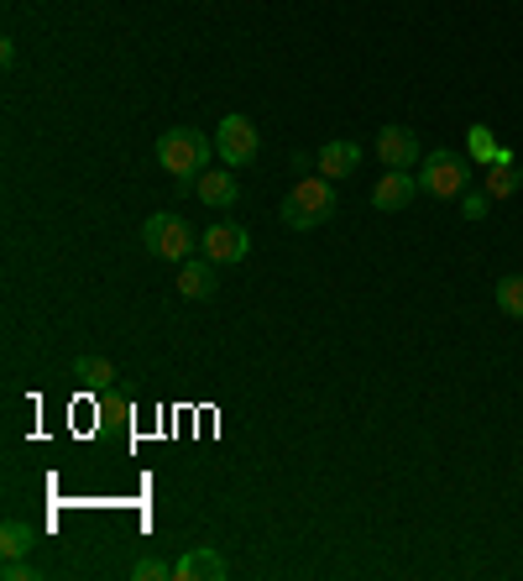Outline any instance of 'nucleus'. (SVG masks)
<instances>
[{"label": "nucleus", "mask_w": 523, "mask_h": 581, "mask_svg": "<svg viewBox=\"0 0 523 581\" xmlns=\"http://www.w3.org/2000/svg\"><path fill=\"white\" fill-rule=\"evenodd\" d=\"M194 194L210 205V210H231L241 199V184L231 178V169H205L199 178H194Z\"/></svg>", "instance_id": "obj_10"}, {"label": "nucleus", "mask_w": 523, "mask_h": 581, "mask_svg": "<svg viewBox=\"0 0 523 581\" xmlns=\"http://www.w3.org/2000/svg\"><path fill=\"white\" fill-rule=\"evenodd\" d=\"M492 299H498V310L508 319H523V272H508V278H498Z\"/></svg>", "instance_id": "obj_16"}, {"label": "nucleus", "mask_w": 523, "mask_h": 581, "mask_svg": "<svg viewBox=\"0 0 523 581\" xmlns=\"http://www.w3.org/2000/svg\"><path fill=\"white\" fill-rule=\"evenodd\" d=\"M519 189H523L519 163H492V169H487V194H492V199H513Z\"/></svg>", "instance_id": "obj_15"}, {"label": "nucleus", "mask_w": 523, "mask_h": 581, "mask_svg": "<svg viewBox=\"0 0 523 581\" xmlns=\"http://www.w3.org/2000/svg\"><path fill=\"white\" fill-rule=\"evenodd\" d=\"M330 216H335V178H325V173L299 178L288 189L283 210H278V220H283L288 231H314V225H325Z\"/></svg>", "instance_id": "obj_2"}, {"label": "nucleus", "mask_w": 523, "mask_h": 581, "mask_svg": "<svg viewBox=\"0 0 523 581\" xmlns=\"http://www.w3.org/2000/svg\"><path fill=\"white\" fill-rule=\"evenodd\" d=\"M142 246L158 257V263H189L199 236H194V225L184 216H173V210H158V216L142 220Z\"/></svg>", "instance_id": "obj_3"}, {"label": "nucleus", "mask_w": 523, "mask_h": 581, "mask_svg": "<svg viewBox=\"0 0 523 581\" xmlns=\"http://www.w3.org/2000/svg\"><path fill=\"white\" fill-rule=\"evenodd\" d=\"M32 545H37V534L26 530V524H16V519L0 530V556H5V560H26V556H32Z\"/></svg>", "instance_id": "obj_14"}, {"label": "nucleus", "mask_w": 523, "mask_h": 581, "mask_svg": "<svg viewBox=\"0 0 523 581\" xmlns=\"http://www.w3.org/2000/svg\"><path fill=\"white\" fill-rule=\"evenodd\" d=\"M173 577L178 581H225L231 577V566H225V556H220L214 545H194L189 556L173 566Z\"/></svg>", "instance_id": "obj_9"}, {"label": "nucleus", "mask_w": 523, "mask_h": 581, "mask_svg": "<svg viewBox=\"0 0 523 581\" xmlns=\"http://www.w3.org/2000/svg\"><path fill=\"white\" fill-rule=\"evenodd\" d=\"M214 267H220V263H210V257H205V263H199V257L178 263V293H184V299H194V304L214 299V289H220V283H214Z\"/></svg>", "instance_id": "obj_11"}, {"label": "nucleus", "mask_w": 523, "mask_h": 581, "mask_svg": "<svg viewBox=\"0 0 523 581\" xmlns=\"http://www.w3.org/2000/svg\"><path fill=\"white\" fill-rule=\"evenodd\" d=\"M210 152L214 142L205 131H194V126H167L158 137V163L178 178V189H194V178L210 169Z\"/></svg>", "instance_id": "obj_1"}, {"label": "nucleus", "mask_w": 523, "mask_h": 581, "mask_svg": "<svg viewBox=\"0 0 523 581\" xmlns=\"http://www.w3.org/2000/svg\"><path fill=\"white\" fill-rule=\"evenodd\" d=\"M167 577H173V566L163 556H142L131 566V581H167Z\"/></svg>", "instance_id": "obj_18"}, {"label": "nucleus", "mask_w": 523, "mask_h": 581, "mask_svg": "<svg viewBox=\"0 0 523 581\" xmlns=\"http://www.w3.org/2000/svg\"><path fill=\"white\" fill-rule=\"evenodd\" d=\"M419 194V173L408 169H387L382 173V184L372 189V210H382V216H393V210H408V199Z\"/></svg>", "instance_id": "obj_7"}, {"label": "nucleus", "mask_w": 523, "mask_h": 581, "mask_svg": "<svg viewBox=\"0 0 523 581\" xmlns=\"http://www.w3.org/2000/svg\"><path fill=\"white\" fill-rule=\"evenodd\" d=\"M492 210V194H461V216L466 220H487Z\"/></svg>", "instance_id": "obj_19"}, {"label": "nucleus", "mask_w": 523, "mask_h": 581, "mask_svg": "<svg viewBox=\"0 0 523 581\" xmlns=\"http://www.w3.org/2000/svg\"><path fill=\"white\" fill-rule=\"evenodd\" d=\"M377 158H382V169H419V137L408 126H382Z\"/></svg>", "instance_id": "obj_8"}, {"label": "nucleus", "mask_w": 523, "mask_h": 581, "mask_svg": "<svg viewBox=\"0 0 523 581\" xmlns=\"http://www.w3.org/2000/svg\"><path fill=\"white\" fill-rule=\"evenodd\" d=\"M314 163H319L325 178H351L357 163H361V147L357 142H325L319 152H314Z\"/></svg>", "instance_id": "obj_12"}, {"label": "nucleus", "mask_w": 523, "mask_h": 581, "mask_svg": "<svg viewBox=\"0 0 523 581\" xmlns=\"http://www.w3.org/2000/svg\"><path fill=\"white\" fill-rule=\"evenodd\" d=\"M466 184H472V169L455 152H429L425 163H419V189L434 194V199H461Z\"/></svg>", "instance_id": "obj_4"}, {"label": "nucleus", "mask_w": 523, "mask_h": 581, "mask_svg": "<svg viewBox=\"0 0 523 581\" xmlns=\"http://www.w3.org/2000/svg\"><path fill=\"white\" fill-rule=\"evenodd\" d=\"M199 246H205L210 263H246L252 257V236H246V225H236V220H214L210 231L199 236Z\"/></svg>", "instance_id": "obj_6"}, {"label": "nucleus", "mask_w": 523, "mask_h": 581, "mask_svg": "<svg viewBox=\"0 0 523 581\" xmlns=\"http://www.w3.org/2000/svg\"><path fill=\"white\" fill-rule=\"evenodd\" d=\"M466 152H472V163H498V137L487 131V126H466Z\"/></svg>", "instance_id": "obj_17"}, {"label": "nucleus", "mask_w": 523, "mask_h": 581, "mask_svg": "<svg viewBox=\"0 0 523 581\" xmlns=\"http://www.w3.org/2000/svg\"><path fill=\"white\" fill-rule=\"evenodd\" d=\"M257 147H262V137L246 116H225V121L214 126V152H220L225 169H246L257 158Z\"/></svg>", "instance_id": "obj_5"}, {"label": "nucleus", "mask_w": 523, "mask_h": 581, "mask_svg": "<svg viewBox=\"0 0 523 581\" xmlns=\"http://www.w3.org/2000/svg\"><path fill=\"white\" fill-rule=\"evenodd\" d=\"M73 377H79V387H90V393H105V387L116 383V367L105 362V357H73Z\"/></svg>", "instance_id": "obj_13"}, {"label": "nucleus", "mask_w": 523, "mask_h": 581, "mask_svg": "<svg viewBox=\"0 0 523 581\" xmlns=\"http://www.w3.org/2000/svg\"><path fill=\"white\" fill-rule=\"evenodd\" d=\"M37 577H43V571H37L32 560H5V566H0V581H37Z\"/></svg>", "instance_id": "obj_20"}]
</instances>
